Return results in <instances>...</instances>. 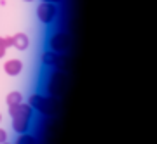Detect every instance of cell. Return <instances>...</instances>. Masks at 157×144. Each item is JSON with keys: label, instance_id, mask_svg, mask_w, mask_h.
Wrapping results in <instances>:
<instances>
[{"label": "cell", "instance_id": "6da1fadb", "mask_svg": "<svg viewBox=\"0 0 157 144\" xmlns=\"http://www.w3.org/2000/svg\"><path fill=\"white\" fill-rule=\"evenodd\" d=\"M9 115L12 118V128L17 134H25L28 132L30 123H32V117H33V108L30 104H16V106H9Z\"/></svg>", "mask_w": 157, "mask_h": 144}, {"label": "cell", "instance_id": "7a4b0ae2", "mask_svg": "<svg viewBox=\"0 0 157 144\" xmlns=\"http://www.w3.org/2000/svg\"><path fill=\"white\" fill-rule=\"evenodd\" d=\"M35 111H39L40 115H45V117H49L54 113L56 110V104H54V101L51 99V97H45L42 94H32L30 95V103H28Z\"/></svg>", "mask_w": 157, "mask_h": 144}, {"label": "cell", "instance_id": "3957f363", "mask_svg": "<svg viewBox=\"0 0 157 144\" xmlns=\"http://www.w3.org/2000/svg\"><path fill=\"white\" fill-rule=\"evenodd\" d=\"M58 16V7L56 4H49V2H40L39 7H37V17L42 24H47L49 26L51 23H54Z\"/></svg>", "mask_w": 157, "mask_h": 144}, {"label": "cell", "instance_id": "277c9868", "mask_svg": "<svg viewBox=\"0 0 157 144\" xmlns=\"http://www.w3.org/2000/svg\"><path fill=\"white\" fill-rule=\"evenodd\" d=\"M47 45H49L51 50H54V52H65V50L70 47V38H68L67 33H63V31H56V33H52L47 38Z\"/></svg>", "mask_w": 157, "mask_h": 144}, {"label": "cell", "instance_id": "5b68a950", "mask_svg": "<svg viewBox=\"0 0 157 144\" xmlns=\"http://www.w3.org/2000/svg\"><path fill=\"white\" fill-rule=\"evenodd\" d=\"M61 89H63V75L59 71H56L51 77L49 83H47V92L52 94V95H56V94L61 92Z\"/></svg>", "mask_w": 157, "mask_h": 144}, {"label": "cell", "instance_id": "8992f818", "mask_svg": "<svg viewBox=\"0 0 157 144\" xmlns=\"http://www.w3.org/2000/svg\"><path fill=\"white\" fill-rule=\"evenodd\" d=\"M4 71L9 75V77H17L19 73L23 71V63L19 59H7L4 63Z\"/></svg>", "mask_w": 157, "mask_h": 144}, {"label": "cell", "instance_id": "52a82bcc", "mask_svg": "<svg viewBox=\"0 0 157 144\" xmlns=\"http://www.w3.org/2000/svg\"><path fill=\"white\" fill-rule=\"evenodd\" d=\"M12 47L17 50H26L30 47V38H28V35L26 33H16V35H12Z\"/></svg>", "mask_w": 157, "mask_h": 144}, {"label": "cell", "instance_id": "ba28073f", "mask_svg": "<svg viewBox=\"0 0 157 144\" xmlns=\"http://www.w3.org/2000/svg\"><path fill=\"white\" fill-rule=\"evenodd\" d=\"M42 63H44L45 66H58V64H61V56L54 52V50H44V54H42Z\"/></svg>", "mask_w": 157, "mask_h": 144}, {"label": "cell", "instance_id": "9c48e42d", "mask_svg": "<svg viewBox=\"0 0 157 144\" xmlns=\"http://www.w3.org/2000/svg\"><path fill=\"white\" fill-rule=\"evenodd\" d=\"M6 103H7V106L21 104V103H23V94H21V92H17V90H12V92H9V94H7Z\"/></svg>", "mask_w": 157, "mask_h": 144}, {"label": "cell", "instance_id": "30bf717a", "mask_svg": "<svg viewBox=\"0 0 157 144\" xmlns=\"http://www.w3.org/2000/svg\"><path fill=\"white\" fill-rule=\"evenodd\" d=\"M16 144H37V139H35V135L25 132V134H19Z\"/></svg>", "mask_w": 157, "mask_h": 144}, {"label": "cell", "instance_id": "8fae6325", "mask_svg": "<svg viewBox=\"0 0 157 144\" xmlns=\"http://www.w3.org/2000/svg\"><path fill=\"white\" fill-rule=\"evenodd\" d=\"M6 52H7V47H6V44H4V37H0V59L6 56Z\"/></svg>", "mask_w": 157, "mask_h": 144}, {"label": "cell", "instance_id": "7c38bea8", "mask_svg": "<svg viewBox=\"0 0 157 144\" xmlns=\"http://www.w3.org/2000/svg\"><path fill=\"white\" fill-rule=\"evenodd\" d=\"M6 141H7V132L4 130V128H0V144L6 142Z\"/></svg>", "mask_w": 157, "mask_h": 144}, {"label": "cell", "instance_id": "4fadbf2b", "mask_svg": "<svg viewBox=\"0 0 157 144\" xmlns=\"http://www.w3.org/2000/svg\"><path fill=\"white\" fill-rule=\"evenodd\" d=\"M4 44H6L7 49H9V47H12V35H11V37H4Z\"/></svg>", "mask_w": 157, "mask_h": 144}, {"label": "cell", "instance_id": "5bb4252c", "mask_svg": "<svg viewBox=\"0 0 157 144\" xmlns=\"http://www.w3.org/2000/svg\"><path fill=\"white\" fill-rule=\"evenodd\" d=\"M42 2H49V4H59L63 0H42Z\"/></svg>", "mask_w": 157, "mask_h": 144}, {"label": "cell", "instance_id": "9a60e30c", "mask_svg": "<svg viewBox=\"0 0 157 144\" xmlns=\"http://www.w3.org/2000/svg\"><path fill=\"white\" fill-rule=\"evenodd\" d=\"M2 144H11V142H7V141H6V142H2Z\"/></svg>", "mask_w": 157, "mask_h": 144}, {"label": "cell", "instance_id": "2e32d148", "mask_svg": "<svg viewBox=\"0 0 157 144\" xmlns=\"http://www.w3.org/2000/svg\"><path fill=\"white\" fill-rule=\"evenodd\" d=\"M25 2H33V0H25Z\"/></svg>", "mask_w": 157, "mask_h": 144}, {"label": "cell", "instance_id": "e0dca14e", "mask_svg": "<svg viewBox=\"0 0 157 144\" xmlns=\"http://www.w3.org/2000/svg\"><path fill=\"white\" fill-rule=\"evenodd\" d=\"M0 122H2V115H0Z\"/></svg>", "mask_w": 157, "mask_h": 144}]
</instances>
